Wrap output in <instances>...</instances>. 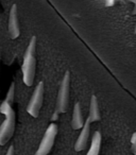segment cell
<instances>
[{
    "label": "cell",
    "instance_id": "6da1fadb",
    "mask_svg": "<svg viewBox=\"0 0 136 155\" xmlns=\"http://www.w3.org/2000/svg\"><path fill=\"white\" fill-rule=\"evenodd\" d=\"M36 71V36L31 37L29 45L24 54L22 64V81L26 86H32Z\"/></svg>",
    "mask_w": 136,
    "mask_h": 155
},
{
    "label": "cell",
    "instance_id": "7a4b0ae2",
    "mask_svg": "<svg viewBox=\"0 0 136 155\" xmlns=\"http://www.w3.org/2000/svg\"><path fill=\"white\" fill-rule=\"evenodd\" d=\"M0 113L5 116V120L0 125V146H5L12 138L15 131L16 114L12 104L3 100L0 105Z\"/></svg>",
    "mask_w": 136,
    "mask_h": 155
},
{
    "label": "cell",
    "instance_id": "3957f363",
    "mask_svg": "<svg viewBox=\"0 0 136 155\" xmlns=\"http://www.w3.org/2000/svg\"><path fill=\"white\" fill-rule=\"evenodd\" d=\"M69 93H70V72L68 70L65 72L64 78L61 82L58 88V98H56L55 110L51 117L52 121H56L60 118L61 114H64L68 110L69 105Z\"/></svg>",
    "mask_w": 136,
    "mask_h": 155
},
{
    "label": "cell",
    "instance_id": "277c9868",
    "mask_svg": "<svg viewBox=\"0 0 136 155\" xmlns=\"http://www.w3.org/2000/svg\"><path fill=\"white\" fill-rule=\"evenodd\" d=\"M58 124L56 123H50L49 127H47L45 134H44L43 138L41 140L38 148H37L36 152L34 155H48L50 151L53 148L54 141H55V137L58 135Z\"/></svg>",
    "mask_w": 136,
    "mask_h": 155
},
{
    "label": "cell",
    "instance_id": "5b68a950",
    "mask_svg": "<svg viewBox=\"0 0 136 155\" xmlns=\"http://www.w3.org/2000/svg\"><path fill=\"white\" fill-rule=\"evenodd\" d=\"M44 103V82L39 81L36 85L30 100H29L27 112L33 118H37L39 116V112L41 110V106Z\"/></svg>",
    "mask_w": 136,
    "mask_h": 155
},
{
    "label": "cell",
    "instance_id": "8992f818",
    "mask_svg": "<svg viewBox=\"0 0 136 155\" xmlns=\"http://www.w3.org/2000/svg\"><path fill=\"white\" fill-rule=\"evenodd\" d=\"M8 29H9V34L12 39H16L20 35L19 29V21H18V13H17V5L13 3L11 8V11L9 14V24H8Z\"/></svg>",
    "mask_w": 136,
    "mask_h": 155
},
{
    "label": "cell",
    "instance_id": "52a82bcc",
    "mask_svg": "<svg viewBox=\"0 0 136 155\" xmlns=\"http://www.w3.org/2000/svg\"><path fill=\"white\" fill-rule=\"evenodd\" d=\"M91 120L88 118L85 120L84 127L81 129V133L79 135L78 139L76 141V144H75V150L77 152H81L83 151L87 146V142H88V138L89 135H91Z\"/></svg>",
    "mask_w": 136,
    "mask_h": 155
},
{
    "label": "cell",
    "instance_id": "ba28073f",
    "mask_svg": "<svg viewBox=\"0 0 136 155\" xmlns=\"http://www.w3.org/2000/svg\"><path fill=\"white\" fill-rule=\"evenodd\" d=\"M84 117L82 114L81 105L79 102H76L74 105V110H72V118H71V127L74 130H81L84 127Z\"/></svg>",
    "mask_w": 136,
    "mask_h": 155
},
{
    "label": "cell",
    "instance_id": "9c48e42d",
    "mask_svg": "<svg viewBox=\"0 0 136 155\" xmlns=\"http://www.w3.org/2000/svg\"><path fill=\"white\" fill-rule=\"evenodd\" d=\"M87 118L91 120V122H96L101 119V115L99 112V104H98L97 97L95 95H91V103H89V113Z\"/></svg>",
    "mask_w": 136,
    "mask_h": 155
},
{
    "label": "cell",
    "instance_id": "30bf717a",
    "mask_svg": "<svg viewBox=\"0 0 136 155\" xmlns=\"http://www.w3.org/2000/svg\"><path fill=\"white\" fill-rule=\"evenodd\" d=\"M101 142L102 137L99 131H96L91 137V146H89L88 152L86 155H99L100 150H101Z\"/></svg>",
    "mask_w": 136,
    "mask_h": 155
},
{
    "label": "cell",
    "instance_id": "8fae6325",
    "mask_svg": "<svg viewBox=\"0 0 136 155\" xmlns=\"http://www.w3.org/2000/svg\"><path fill=\"white\" fill-rule=\"evenodd\" d=\"M14 96H15V83L12 82V83H11V86H10L9 91H8V93H7V96H5V101L13 105V102H14Z\"/></svg>",
    "mask_w": 136,
    "mask_h": 155
},
{
    "label": "cell",
    "instance_id": "7c38bea8",
    "mask_svg": "<svg viewBox=\"0 0 136 155\" xmlns=\"http://www.w3.org/2000/svg\"><path fill=\"white\" fill-rule=\"evenodd\" d=\"M5 155H15V154H14V147L13 146L9 147V150L7 151V154H5Z\"/></svg>",
    "mask_w": 136,
    "mask_h": 155
},
{
    "label": "cell",
    "instance_id": "4fadbf2b",
    "mask_svg": "<svg viewBox=\"0 0 136 155\" xmlns=\"http://www.w3.org/2000/svg\"><path fill=\"white\" fill-rule=\"evenodd\" d=\"M132 14H133V15H136V3H135V5H134L133 11H132Z\"/></svg>",
    "mask_w": 136,
    "mask_h": 155
},
{
    "label": "cell",
    "instance_id": "5bb4252c",
    "mask_svg": "<svg viewBox=\"0 0 136 155\" xmlns=\"http://www.w3.org/2000/svg\"><path fill=\"white\" fill-rule=\"evenodd\" d=\"M129 1L131 3H133V5H135V3H136V0H129Z\"/></svg>",
    "mask_w": 136,
    "mask_h": 155
},
{
    "label": "cell",
    "instance_id": "9a60e30c",
    "mask_svg": "<svg viewBox=\"0 0 136 155\" xmlns=\"http://www.w3.org/2000/svg\"><path fill=\"white\" fill-rule=\"evenodd\" d=\"M134 33L136 34V22H135V27H134Z\"/></svg>",
    "mask_w": 136,
    "mask_h": 155
},
{
    "label": "cell",
    "instance_id": "2e32d148",
    "mask_svg": "<svg viewBox=\"0 0 136 155\" xmlns=\"http://www.w3.org/2000/svg\"><path fill=\"white\" fill-rule=\"evenodd\" d=\"M0 58H1V53H0Z\"/></svg>",
    "mask_w": 136,
    "mask_h": 155
}]
</instances>
